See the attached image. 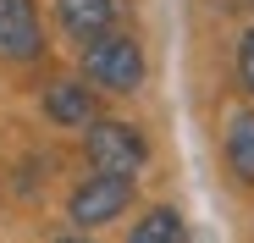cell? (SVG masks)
<instances>
[{
	"label": "cell",
	"mask_w": 254,
	"mask_h": 243,
	"mask_svg": "<svg viewBox=\"0 0 254 243\" xmlns=\"http://www.w3.org/2000/svg\"><path fill=\"white\" fill-rule=\"evenodd\" d=\"M83 155H89L94 172H122L133 177L144 160H149V144L133 122H89V133H83Z\"/></svg>",
	"instance_id": "3957f363"
},
{
	"label": "cell",
	"mask_w": 254,
	"mask_h": 243,
	"mask_svg": "<svg viewBox=\"0 0 254 243\" xmlns=\"http://www.w3.org/2000/svg\"><path fill=\"white\" fill-rule=\"evenodd\" d=\"M45 56V28H39L33 0H0V61H39Z\"/></svg>",
	"instance_id": "277c9868"
},
{
	"label": "cell",
	"mask_w": 254,
	"mask_h": 243,
	"mask_svg": "<svg viewBox=\"0 0 254 243\" xmlns=\"http://www.w3.org/2000/svg\"><path fill=\"white\" fill-rule=\"evenodd\" d=\"M56 17H61L66 39H77V45H94L100 33L116 28L122 0H56Z\"/></svg>",
	"instance_id": "5b68a950"
},
{
	"label": "cell",
	"mask_w": 254,
	"mask_h": 243,
	"mask_svg": "<svg viewBox=\"0 0 254 243\" xmlns=\"http://www.w3.org/2000/svg\"><path fill=\"white\" fill-rule=\"evenodd\" d=\"M183 238H188V221L172 205H155L144 221H133V243H183Z\"/></svg>",
	"instance_id": "ba28073f"
},
{
	"label": "cell",
	"mask_w": 254,
	"mask_h": 243,
	"mask_svg": "<svg viewBox=\"0 0 254 243\" xmlns=\"http://www.w3.org/2000/svg\"><path fill=\"white\" fill-rule=\"evenodd\" d=\"M227 166H232L238 182L254 188V111L227 116Z\"/></svg>",
	"instance_id": "52a82bcc"
},
{
	"label": "cell",
	"mask_w": 254,
	"mask_h": 243,
	"mask_svg": "<svg viewBox=\"0 0 254 243\" xmlns=\"http://www.w3.org/2000/svg\"><path fill=\"white\" fill-rule=\"evenodd\" d=\"M83 77L105 94H138L144 83V45L133 33H100L94 45H83Z\"/></svg>",
	"instance_id": "6da1fadb"
},
{
	"label": "cell",
	"mask_w": 254,
	"mask_h": 243,
	"mask_svg": "<svg viewBox=\"0 0 254 243\" xmlns=\"http://www.w3.org/2000/svg\"><path fill=\"white\" fill-rule=\"evenodd\" d=\"M45 116L56 127H89L94 122V89L89 83H50L45 89Z\"/></svg>",
	"instance_id": "8992f818"
},
{
	"label": "cell",
	"mask_w": 254,
	"mask_h": 243,
	"mask_svg": "<svg viewBox=\"0 0 254 243\" xmlns=\"http://www.w3.org/2000/svg\"><path fill=\"white\" fill-rule=\"evenodd\" d=\"M238 83H243V94H254V28H243V39H238Z\"/></svg>",
	"instance_id": "9c48e42d"
},
{
	"label": "cell",
	"mask_w": 254,
	"mask_h": 243,
	"mask_svg": "<svg viewBox=\"0 0 254 243\" xmlns=\"http://www.w3.org/2000/svg\"><path fill=\"white\" fill-rule=\"evenodd\" d=\"M127 205H133V177H122V172H100L89 182H77L72 199H66V221L77 232H94V227H111Z\"/></svg>",
	"instance_id": "7a4b0ae2"
}]
</instances>
